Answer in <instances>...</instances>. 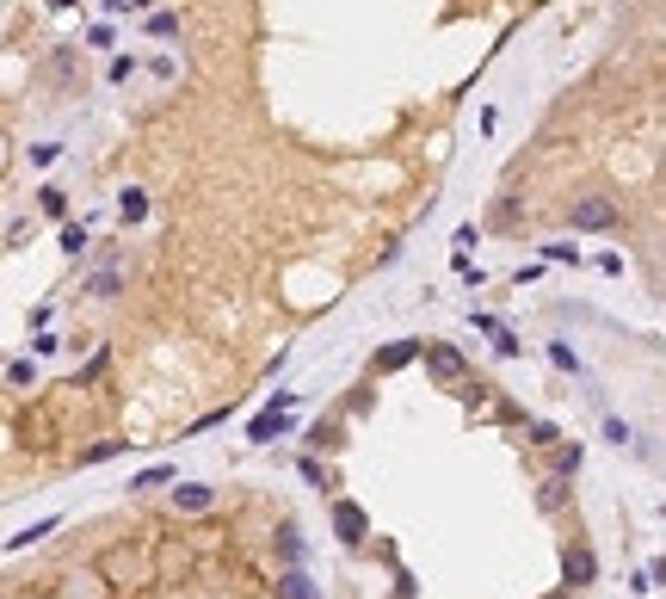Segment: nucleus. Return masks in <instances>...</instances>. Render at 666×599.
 <instances>
[{
	"mask_svg": "<svg viewBox=\"0 0 666 599\" xmlns=\"http://www.w3.org/2000/svg\"><path fill=\"white\" fill-rule=\"evenodd\" d=\"M568 223H574L580 235H605V229H617V204H611L605 192H574Z\"/></svg>",
	"mask_w": 666,
	"mask_h": 599,
	"instance_id": "obj_1",
	"label": "nucleus"
},
{
	"mask_svg": "<svg viewBox=\"0 0 666 599\" xmlns=\"http://www.w3.org/2000/svg\"><path fill=\"white\" fill-rule=\"evenodd\" d=\"M426 371L444 377V383H457L469 365H463V352H457V346H426Z\"/></svg>",
	"mask_w": 666,
	"mask_h": 599,
	"instance_id": "obj_2",
	"label": "nucleus"
},
{
	"mask_svg": "<svg viewBox=\"0 0 666 599\" xmlns=\"http://www.w3.org/2000/svg\"><path fill=\"white\" fill-rule=\"evenodd\" d=\"M537 507H543V513H562V507H568V476H562V470L537 482Z\"/></svg>",
	"mask_w": 666,
	"mask_h": 599,
	"instance_id": "obj_3",
	"label": "nucleus"
},
{
	"mask_svg": "<svg viewBox=\"0 0 666 599\" xmlns=\"http://www.w3.org/2000/svg\"><path fill=\"white\" fill-rule=\"evenodd\" d=\"M216 501V488H198V482H185V488H173V507L179 513H204Z\"/></svg>",
	"mask_w": 666,
	"mask_h": 599,
	"instance_id": "obj_4",
	"label": "nucleus"
},
{
	"mask_svg": "<svg viewBox=\"0 0 666 599\" xmlns=\"http://www.w3.org/2000/svg\"><path fill=\"white\" fill-rule=\"evenodd\" d=\"M118 291H124V272H111V266L87 278V297H99V303H111V297H118Z\"/></svg>",
	"mask_w": 666,
	"mask_h": 599,
	"instance_id": "obj_5",
	"label": "nucleus"
},
{
	"mask_svg": "<svg viewBox=\"0 0 666 599\" xmlns=\"http://www.w3.org/2000/svg\"><path fill=\"white\" fill-rule=\"evenodd\" d=\"M414 352H420V340H401V346H389L383 359H377V371H401L407 359H414Z\"/></svg>",
	"mask_w": 666,
	"mask_h": 599,
	"instance_id": "obj_6",
	"label": "nucleus"
},
{
	"mask_svg": "<svg viewBox=\"0 0 666 599\" xmlns=\"http://www.w3.org/2000/svg\"><path fill=\"white\" fill-rule=\"evenodd\" d=\"M118 217H124V223H142V217H148V198H142V192H124V198H118Z\"/></svg>",
	"mask_w": 666,
	"mask_h": 599,
	"instance_id": "obj_7",
	"label": "nucleus"
},
{
	"mask_svg": "<svg viewBox=\"0 0 666 599\" xmlns=\"http://www.w3.org/2000/svg\"><path fill=\"white\" fill-rule=\"evenodd\" d=\"M278 599H315L309 575H284V581H278Z\"/></svg>",
	"mask_w": 666,
	"mask_h": 599,
	"instance_id": "obj_8",
	"label": "nucleus"
},
{
	"mask_svg": "<svg viewBox=\"0 0 666 599\" xmlns=\"http://www.w3.org/2000/svg\"><path fill=\"white\" fill-rule=\"evenodd\" d=\"M555 470L574 476V470H580V445H562V451H555Z\"/></svg>",
	"mask_w": 666,
	"mask_h": 599,
	"instance_id": "obj_9",
	"label": "nucleus"
},
{
	"mask_svg": "<svg viewBox=\"0 0 666 599\" xmlns=\"http://www.w3.org/2000/svg\"><path fill=\"white\" fill-rule=\"evenodd\" d=\"M62 248H68V254H81V248H87V229H81V223H68V229H62Z\"/></svg>",
	"mask_w": 666,
	"mask_h": 599,
	"instance_id": "obj_10",
	"label": "nucleus"
},
{
	"mask_svg": "<svg viewBox=\"0 0 666 599\" xmlns=\"http://www.w3.org/2000/svg\"><path fill=\"white\" fill-rule=\"evenodd\" d=\"M167 476H173V470H167V464H161V470H142V476H136V482H130V488H161V482H167Z\"/></svg>",
	"mask_w": 666,
	"mask_h": 599,
	"instance_id": "obj_11",
	"label": "nucleus"
},
{
	"mask_svg": "<svg viewBox=\"0 0 666 599\" xmlns=\"http://www.w3.org/2000/svg\"><path fill=\"white\" fill-rule=\"evenodd\" d=\"M130 7H155V0H130Z\"/></svg>",
	"mask_w": 666,
	"mask_h": 599,
	"instance_id": "obj_12",
	"label": "nucleus"
}]
</instances>
